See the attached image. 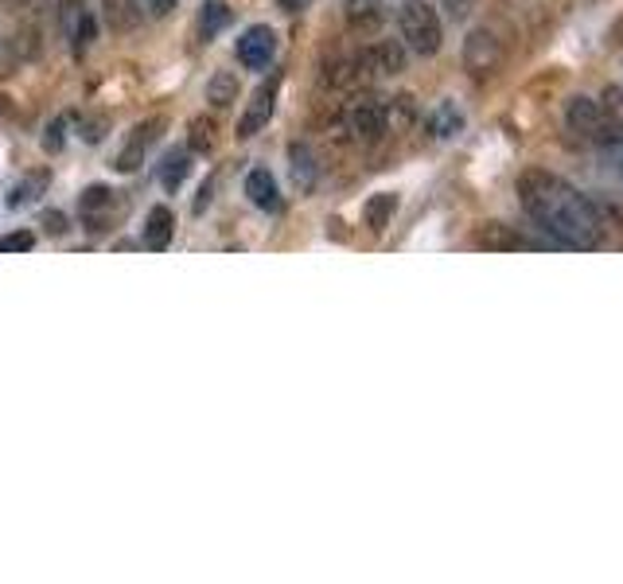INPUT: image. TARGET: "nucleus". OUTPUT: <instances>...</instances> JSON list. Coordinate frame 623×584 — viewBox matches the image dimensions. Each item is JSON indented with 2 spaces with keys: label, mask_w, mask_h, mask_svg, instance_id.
Segmentation results:
<instances>
[{
  "label": "nucleus",
  "mask_w": 623,
  "mask_h": 584,
  "mask_svg": "<svg viewBox=\"0 0 623 584\" xmlns=\"http://www.w3.org/2000/svg\"><path fill=\"white\" fill-rule=\"evenodd\" d=\"M106 4H109V23H117V28H129L137 20V0H106Z\"/></svg>",
  "instance_id": "nucleus-23"
},
{
  "label": "nucleus",
  "mask_w": 623,
  "mask_h": 584,
  "mask_svg": "<svg viewBox=\"0 0 623 584\" xmlns=\"http://www.w3.org/2000/svg\"><path fill=\"white\" fill-rule=\"evenodd\" d=\"M389 4H405V0H389Z\"/></svg>",
  "instance_id": "nucleus-32"
},
{
  "label": "nucleus",
  "mask_w": 623,
  "mask_h": 584,
  "mask_svg": "<svg viewBox=\"0 0 623 584\" xmlns=\"http://www.w3.org/2000/svg\"><path fill=\"white\" fill-rule=\"evenodd\" d=\"M210 191H215V184H210V179H207V184L199 187V199H195V210L207 207V202H210Z\"/></svg>",
  "instance_id": "nucleus-29"
},
{
  "label": "nucleus",
  "mask_w": 623,
  "mask_h": 584,
  "mask_svg": "<svg viewBox=\"0 0 623 584\" xmlns=\"http://www.w3.org/2000/svg\"><path fill=\"white\" fill-rule=\"evenodd\" d=\"M47 230H55V234H62L67 226H62V215L55 210V215H47Z\"/></svg>",
  "instance_id": "nucleus-31"
},
{
  "label": "nucleus",
  "mask_w": 623,
  "mask_h": 584,
  "mask_svg": "<svg viewBox=\"0 0 623 584\" xmlns=\"http://www.w3.org/2000/svg\"><path fill=\"white\" fill-rule=\"evenodd\" d=\"M394 210H397V195L382 191V195H374V199L366 202L363 218H366V226L378 234V230H386V222H389V215H394Z\"/></svg>",
  "instance_id": "nucleus-19"
},
{
  "label": "nucleus",
  "mask_w": 623,
  "mask_h": 584,
  "mask_svg": "<svg viewBox=\"0 0 623 584\" xmlns=\"http://www.w3.org/2000/svg\"><path fill=\"white\" fill-rule=\"evenodd\" d=\"M215 148V121H195L191 125V152H210Z\"/></svg>",
  "instance_id": "nucleus-21"
},
{
  "label": "nucleus",
  "mask_w": 623,
  "mask_h": 584,
  "mask_svg": "<svg viewBox=\"0 0 623 584\" xmlns=\"http://www.w3.org/2000/svg\"><path fill=\"white\" fill-rule=\"evenodd\" d=\"M518 202L526 218L565 249H600L607 241V222L592 199H584L568 179L550 171H522L518 176Z\"/></svg>",
  "instance_id": "nucleus-1"
},
{
  "label": "nucleus",
  "mask_w": 623,
  "mask_h": 584,
  "mask_svg": "<svg viewBox=\"0 0 623 584\" xmlns=\"http://www.w3.org/2000/svg\"><path fill=\"white\" fill-rule=\"evenodd\" d=\"M565 125H568V132H576V137L589 140V145H596V148H604L615 132H623L620 121L607 113L604 101L589 98V93H576V98L565 101Z\"/></svg>",
  "instance_id": "nucleus-3"
},
{
  "label": "nucleus",
  "mask_w": 623,
  "mask_h": 584,
  "mask_svg": "<svg viewBox=\"0 0 623 584\" xmlns=\"http://www.w3.org/2000/svg\"><path fill=\"white\" fill-rule=\"evenodd\" d=\"M207 101L210 106H230V101H238V75H230V70H218L215 78L207 82Z\"/></svg>",
  "instance_id": "nucleus-18"
},
{
  "label": "nucleus",
  "mask_w": 623,
  "mask_h": 584,
  "mask_svg": "<svg viewBox=\"0 0 623 584\" xmlns=\"http://www.w3.org/2000/svg\"><path fill=\"white\" fill-rule=\"evenodd\" d=\"M238 62L246 70H265L273 62V55H277V31L269 28V23H254V28H246L238 36Z\"/></svg>",
  "instance_id": "nucleus-6"
},
{
  "label": "nucleus",
  "mask_w": 623,
  "mask_h": 584,
  "mask_svg": "<svg viewBox=\"0 0 623 584\" xmlns=\"http://www.w3.org/2000/svg\"><path fill=\"white\" fill-rule=\"evenodd\" d=\"M604 156L612 160V168L623 176V132H615V137L607 140V145H604Z\"/></svg>",
  "instance_id": "nucleus-26"
},
{
  "label": "nucleus",
  "mask_w": 623,
  "mask_h": 584,
  "mask_svg": "<svg viewBox=\"0 0 623 584\" xmlns=\"http://www.w3.org/2000/svg\"><path fill=\"white\" fill-rule=\"evenodd\" d=\"M397 31H402L405 51L421 55V59H433L444 47V23L428 0H405L397 4Z\"/></svg>",
  "instance_id": "nucleus-2"
},
{
  "label": "nucleus",
  "mask_w": 623,
  "mask_h": 584,
  "mask_svg": "<svg viewBox=\"0 0 623 584\" xmlns=\"http://www.w3.org/2000/svg\"><path fill=\"white\" fill-rule=\"evenodd\" d=\"M31 246H36V234L31 230H12L0 238V254H28Z\"/></svg>",
  "instance_id": "nucleus-22"
},
{
  "label": "nucleus",
  "mask_w": 623,
  "mask_h": 584,
  "mask_svg": "<svg viewBox=\"0 0 623 584\" xmlns=\"http://www.w3.org/2000/svg\"><path fill=\"white\" fill-rule=\"evenodd\" d=\"M113 195L109 187H86L82 199H78V210H82V218L90 222V230H106V218L113 215Z\"/></svg>",
  "instance_id": "nucleus-11"
},
{
  "label": "nucleus",
  "mask_w": 623,
  "mask_h": 584,
  "mask_svg": "<svg viewBox=\"0 0 623 584\" xmlns=\"http://www.w3.org/2000/svg\"><path fill=\"white\" fill-rule=\"evenodd\" d=\"M285 12H304V8H312V0H277Z\"/></svg>",
  "instance_id": "nucleus-30"
},
{
  "label": "nucleus",
  "mask_w": 623,
  "mask_h": 584,
  "mask_svg": "<svg viewBox=\"0 0 623 584\" xmlns=\"http://www.w3.org/2000/svg\"><path fill=\"white\" fill-rule=\"evenodd\" d=\"M389 129V106L382 98H358L347 109V132L358 140H382Z\"/></svg>",
  "instance_id": "nucleus-5"
},
{
  "label": "nucleus",
  "mask_w": 623,
  "mask_h": 584,
  "mask_svg": "<svg viewBox=\"0 0 623 584\" xmlns=\"http://www.w3.org/2000/svg\"><path fill=\"white\" fill-rule=\"evenodd\" d=\"M176 8V0H148V12L152 16H168Z\"/></svg>",
  "instance_id": "nucleus-28"
},
{
  "label": "nucleus",
  "mask_w": 623,
  "mask_h": 584,
  "mask_svg": "<svg viewBox=\"0 0 623 584\" xmlns=\"http://www.w3.org/2000/svg\"><path fill=\"white\" fill-rule=\"evenodd\" d=\"M47 187V176L43 171H36V176H28L23 184L12 187V195H8V207H28V202L39 199V191Z\"/></svg>",
  "instance_id": "nucleus-20"
},
{
  "label": "nucleus",
  "mask_w": 623,
  "mask_h": 584,
  "mask_svg": "<svg viewBox=\"0 0 623 584\" xmlns=\"http://www.w3.org/2000/svg\"><path fill=\"white\" fill-rule=\"evenodd\" d=\"M187 171H191V152H187V148L168 152V156H164V164H160V184L168 187V191H176V187L187 179Z\"/></svg>",
  "instance_id": "nucleus-16"
},
{
  "label": "nucleus",
  "mask_w": 623,
  "mask_h": 584,
  "mask_svg": "<svg viewBox=\"0 0 623 584\" xmlns=\"http://www.w3.org/2000/svg\"><path fill=\"white\" fill-rule=\"evenodd\" d=\"M405 59H409V51H405L402 39H378V43H370L363 51V62H366V75H402L405 70Z\"/></svg>",
  "instance_id": "nucleus-9"
},
{
  "label": "nucleus",
  "mask_w": 623,
  "mask_h": 584,
  "mask_svg": "<svg viewBox=\"0 0 623 584\" xmlns=\"http://www.w3.org/2000/svg\"><path fill=\"white\" fill-rule=\"evenodd\" d=\"M160 132H164V117H148V121H140L137 129L129 132L121 152H117V171H137L140 164H145L148 148L160 140Z\"/></svg>",
  "instance_id": "nucleus-8"
},
{
  "label": "nucleus",
  "mask_w": 623,
  "mask_h": 584,
  "mask_svg": "<svg viewBox=\"0 0 623 584\" xmlns=\"http://www.w3.org/2000/svg\"><path fill=\"white\" fill-rule=\"evenodd\" d=\"M62 125H67L62 117H59L55 125H47V137H43V148H47V152H59V148H62Z\"/></svg>",
  "instance_id": "nucleus-27"
},
{
  "label": "nucleus",
  "mask_w": 623,
  "mask_h": 584,
  "mask_svg": "<svg viewBox=\"0 0 623 584\" xmlns=\"http://www.w3.org/2000/svg\"><path fill=\"white\" fill-rule=\"evenodd\" d=\"M70 36H75V55H86V47H90V39H93V16L90 12L78 16Z\"/></svg>",
  "instance_id": "nucleus-24"
},
{
  "label": "nucleus",
  "mask_w": 623,
  "mask_h": 584,
  "mask_svg": "<svg viewBox=\"0 0 623 584\" xmlns=\"http://www.w3.org/2000/svg\"><path fill=\"white\" fill-rule=\"evenodd\" d=\"M226 23H230V8H226L222 0H207L199 12V39H215Z\"/></svg>",
  "instance_id": "nucleus-17"
},
{
  "label": "nucleus",
  "mask_w": 623,
  "mask_h": 584,
  "mask_svg": "<svg viewBox=\"0 0 623 584\" xmlns=\"http://www.w3.org/2000/svg\"><path fill=\"white\" fill-rule=\"evenodd\" d=\"M277 93H280V75L273 70V75L254 90V98L246 101V109H241V117H238V137L241 140L257 137V132L269 125L273 109H277Z\"/></svg>",
  "instance_id": "nucleus-4"
},
{
  "label": "nucleus",
  "mask_w": 623,
  "mask_h": 584,
  "mask_svg": "<svg viewBox=\"0 0 623 584\" xmlns=\"http://www.w3.org/2000/svg\"><path fill=\"white\" fill-rule=\"evenodd\" d=\"M246 195L257 210H280V191H277V179H273L269 168H254L246 176Z\"/></svg>",
  "instance_id": "nucleus-10"
},
{
  "label": "nucleus",
  "mask_w": 623,
  "mask_h": 584,
  "mask_svg": "<svg viewBox=\"0 0 623 584\" xmlns=\"http://www.w3.org/2000/svg\"><path fill=\"white\" fill-rule=\"evenodd\" d=\"M600 101L607 106V113L620 121V129H623V86L620 82H612V86H604V93H600Z\"/></svg>",
  "instance_id": "nucleus-25"
},
{
  "label": "nucleus",
  "mask_w": 623,
  "mask_h": 584,
  "mask_svg": "<svg viewBox=\"0 0 623 584\" xmlns=\"http://www.w3.org/2000/svg\"><path fill=\"white\" fill-rule=\"evenodd\" d=\"M343 16H347L350 28L370 31L382 23V0H343Z\"/></svg>",
  "instance_id": "nucleus-15"
},
{
  "label": "nucleus",
  "mask_w": 623,
  "mask_h": 584,
  "mask_svg": "<svg viewBox=\"0 0 623 584\" xmlns=\"http://www.w3.org/2000/svg\"><path fill=\"white\" fill-rule=\"evenodd\" d=\"M498 62H503V47H498L495 31L475 28L472 36L464 39V67L472 70L475 78H487L498 70Z\"/></svg>",
  "instance_id": "nucleus-7"
},
{
  "label": "nucleus",
  "mask_w": 623,
  "mask_h": 584,
  "mask_svg": "<svg viewBox=\"0 0 623 584\" xmlns=\"http://www.w3.org/2000/svg\"><path fill=\"white\" fill-rule=\"evenodd\" d=\"M171 234H176V215L168 207H152L145 218V246L148 249H168L171 246Z\"/></svg>",
  "instance_id": "nucleus-12"
},
{
  "label": "nucleus",
  "mask_w": 623,
  "mask_h": 584,
  "mask_svg": "<svg viewBox=\"0 0 623 584\" xmlns=\"http://www.w3.org/2000/svg\"><path fill=\"white\" fill-rule=\"evenodd\" d=\"M288 168H293V179L300 191H312L316 187V156H312L308 145H288Z\"/></svg>",
  "instance_id": "nucleus-14"
},
{
  "label": "nucleus",
  "mask_w": 623,
  "mask_h": 584,
  "mask_svg": "<svg viewBox=\"0 0 623 584\" xmlns=\"http://www.w3.org/2000/svg\"><path fill=\"white\" fill-rule=\"evenodd\" d=\"M459 129H464V113H459L456 101L444 98L441 106L433 109V117H428V132H433L436 140H452Z\"/></svg>",
  "instance_id": "nucleus-13"
}]
</instances>
